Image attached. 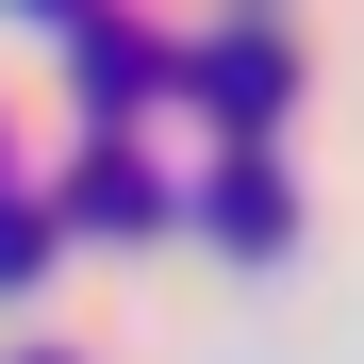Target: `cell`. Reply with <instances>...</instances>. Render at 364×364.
Masks as SVG:
<instances>
[{
    "label": "cell",
    "instance_id": "obj_1",
    "mask_svg": "<svg viewBox=\"0 0 364 364\" xmlns=\"http://www.w3.org/2000/svg\"><path fill=\"white\" fill-rule=\"evenodd\" d=\"M282 83H298V67H282V33H232V50H199V100L232 116V133H265V116H282Z\"/></svg>",
    "mask_w": 364,
    "mask_h": 364
},
{
    "label": "cell",
    "instance_id": "obj_2",
    "mask_svg": "<svg viewBox=\"0 0 364 364\" xmlns=\"http://www.w3.org/2000/svg\"><path fill=\"white\" fill-rule=\"evenodd\" d=\"M215 232H232V249H265V232H282V182H265V166H232V182H215Z\"/></svg>",
    "mask_w": 364,
    "mask_h": 364
},
{
    "label": "cell",
    "instance_id": "obj_4",
    "mask_svg": "<svg viewBox=\"0 0 364 364\" xmlns=\"http://www.w3.org/2000/svg\"><path fill=\"white\" fill-rule=\"evenodd\" d=\"M50 17H67V0H50Z\"/></svg>",
    "mask_w": 364,
    "mask_h": 364
},
{
    "label": "cell",
    "instance_id": "obj_3",
    "mask_svg": "<svg viewBox=\"0 0 364 364\" xmlns=\"http://www.w3.org/2000/svg\"><path fill=\"white\" fill-rule=\"evenodd\" d=\"M0 282H33V199H0Z\"/></svg>",
    "mask_w": 364,
    "mask_h": 364
}]
</instances>
